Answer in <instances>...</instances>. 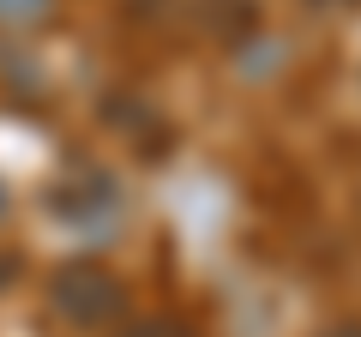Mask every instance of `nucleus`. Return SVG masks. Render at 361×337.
I'll return each mask as SVG.
<instances>
[{"label":"nucleus","mask_w":361,"mask_h":337,"mask_svg":"<svg viewBox=\"0 0 361 337\" xmlns=\"http://www.w3.org/2000/svg\"><path fill=\"white\" fill-rule=\"evenodd\" d=\"M319 6H349V0H319Z\"/></svg>","instance_id":"nucleus-5"},{"label":"nucleus","mask_w":361,"mask_h":337,"mask_svg":"<svg viewBox=\"0 0 361 337\" xmlns=\"http://www.w3.org/2000/svg\"><path fill=\"white\" fill-rule=\"evenodd\" d=\"M6 277H13V253L0 247V289H6Z\"/></svg>","instance_id":"nucleus-4"},{"label":"nucleus","mask_w":361,"mask_h":337,"mask_svg":"<svg viewBox=\"0 0 361 337\" xmlns=\"http://www.w3.org/2000/svg\"><path fill=\"white\" fill-rule=\"evenodd\" d=\"M319 337H361V325H331V331H319Z\"/></svg>","instance_id":"nucleus-3"},{"label":"nucleus","mask_w":361,"mask_h":337,"mask_svg":"<svg viewBox=\"0 0 361 337\" xmlns=\"http://www.w3.org/2000/svg\"><path fill=\"white\" fill-rule=\"evenodd\" d=\"M121 337H193V331H187L180 319H133Z\"/></svg>","instance_id":"nucleus-2"},{"label":"nucleus","mask_w":361,"mask_h":337,"mask_svg":"<svg viewBox=\"0 0 361 337\" xmlns=\"http://www.w3.org/2000/svg\"><path fill=\"white\" fill-rule=\"evenodd\" d=\"M49 307L61 313L66 325H78V331H109V325H121V313H127V289H121V277L103 271V265H66L49 283Z\"/></svg>","instance_id":"nucleus-1"}]
</instances>
